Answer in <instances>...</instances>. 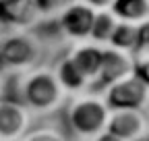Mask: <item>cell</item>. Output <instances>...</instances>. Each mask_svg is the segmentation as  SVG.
<instances>
[{"mask_svg":"<svg viewBox=\"0 0 149 141\" xmlns=\"http://www.w3.org/2000/svg\"><path fill=\"white\" fill-rule=\"evenodd\" d=\"M66 91L60 85L54 68L33 66L31 70L21 73L19 79V102H23L33 116L52 114L66 100Z\"/></svg>","mask_w":149,"mask_h":141,"instance_id":"6da1fadb","label":"cell"},{"mask_svg":"<svg viewBox=\"0 0 149 141\" xmlns=\"http://www.w3.org/2000/svg\"><path fill=\"white\" fill-rule=\"evenodd\" d=\"M112 108L108 106L106 98L97 91H85L72 96L66 106V125L70 133L79 139L91 141L95 135L108 129Z\"/></svg>","mask_w":149,"mask_h":141,"instance_id":"7a4b0ae2","label":"cell"},{"mask_svg":"<svg viewBox=\"0 0 149 141\" xmlns=\"http://www.w3.org/2000/svg\"><path fill=\"white\" fill-rule=\"evenodd\" d=\"M42 58V42L33 31L15 29L0 38V64L4 70L25 73L31 70Z\"/></svg>","mask_w":149,"mask_h":141,"instance_id":"3957f363","label":"cell"},{"mask_svg":"<svg viewBox=\"0 0 149 141\" xmlns=\"http://www.w3.org/2000/svg\"><path fill=\"white\" fill-rule=\"evenodd\" d=\"M95 8L89 6L85 0H70L56 15V23L64 38L72 42H87L91 40V29L95 21Z\"/></svg>","mask_w":149,"mask_h":141,"instance_id":"277c9868","label":"cell"},{"mask_svg":"<svg viewBox=\"0 0 149 141\" xmlns=\"http://www.w3.org/2000/svg\"><path fill=\"white\" fill-rule=\"evenodd\" d=\"M102 96L106 98L112 110H120V108L145 110L149 106V85L141 77H137V73H133L106 87Z\"/></svg>","mask_w":149,"mask_h":141,"instance_id":"5b68a950","label":"cell"},{"mask_svg":"<svg viewBox=\"0 0 149 141\" xmlns=\"http://www.w3.org/2000/svg\"><path fill=\"white\" fill-rule=\"evenodd\" d=\"M31 110L23 102L0 98V141H19L31 131Z\"/></svg>","mask_w":149,"mask_h":141,"instance_id":"8992f818","label":"cell"},{"mask_svg":"<svg viewBox=\"0 0 149 141\" xmlns=\"http://www.w3.org/2000/svg\"><path fill=\"white\" fill-rule=\"evenodd\" d=\"M135 60L137 56L133 52H124V50H116V48H104V64L100 70L97 81L93 83V87H97L100 94L110 87L112 83H116L118 79H124L128 75L135 73Z\"/></svg>","mask_w":149,"mask_h":141,"instance_id":"52a82bcc","label":"cell"},{"mask_svg":"<svg viewBox=\"0 0 149 141\" xmlns=\"http://www.w3.org/2000/svg\"><path fill=\"white\" fill-rule=\"evenodd\" d=\"M35 0H0V21L10 29L29 31L42 21Z\"/></svg>","mask_w":149,"mask_h":141,"instance_id":"ba28073f","label":"cell"},{"mask_svg":"<svg viewBox=\"0 0 149 141\" xmlns=\"http://www.w3.org/2000/svg\"><path fill=\"white\" fill-rule=\"evenodd\" d=\"M147 129H149V118L145 110H135V108L112 110L108 120V131L126 141H139Z\"/></svg>","mask_w":149,"mask_h":141,"instance_id":"9c48e42d","label":"cell"},{"mask_svg":"<svg viewBox=\"0 0 149 141\" xmlns=\"http://www.w3.org/2000/svg\"><path fill=\"white\" fill-rule=\"evenodd\" d=\"M104 48L106 46H100L95 42L87 40V42H74V46L68 50V56L87 75V79L91 81V87L97 81L102 64H104Z\"/></svg>","mask_w":149,"mask_h":141,"instance_id":"30bf717a","label":"cell"},{"mask_svg":"<svg viewBox=\"0 0 149 141\" xmlns=\"http://www.w3.org/2000/svg\"><path fill=\"white\" fill-rule=\"evenodd\" d=\"M52 68H54V73H56V77H58L60 85L64 87V91L68 96H79V94L89 91L91 81L87 79V75L83 73V70L77 66V62L68 56V52L62 58L56 60V64Z\"/></svg>","mask_w":149,"mask_h":141,"instance_id":"8fae6325","label":"cell"},{"mask_svg":"<svg viewBox=\"0 0 149 141\" xmlns=\"http://www.w3.org/2000/svg\"><path fill=\"white\" fill-rule=\"evenodd\" d=\"M120 21L141 25L149 21V0H116L112 6Z\"/></svg>","mask_w":149,"mask_h":141,"instance_id":"7c38bea8","label":"cell"},{"mask_svg":"<svg viewBox=\"0 0 149 141\" xmlns=\"http://www.w3.org/2000/svg\"><path fill=\"white\" fill-rule=\"evenodd\" d=\"M118 23H120V19L114 15L112 8L97 10L95 21H93V29H91V42H95L100 46H108L114 31H116V27H118Z\"/></svg>","mask_w":149,"mask_h":141,"instance_id":"4fadbf2b","label":"cell"},{"mask_svg":"<svg viewBox=\"0 0 149 141\" xmlns=\"http://www.w3.org/2000/svg\"><path fill=\"white\" fill-rule=\"evenodd\" d=\"M137 35H139V25L120 21L108 46L116 48V50H124V52H133L135 54L137 52Z\"/></svg>","mask_w":149,"mask_h":141,"instance_id":"5bb4252c","label":"cell"},{"mask_svg":"<svg viewBox=\"0 0 149 141\" xmlns=\"http://www.w3.org/2000/svg\"><path fill=\"white\" fill-rule=\"evenodd\" d=\"M19 141H68L66 135L58 129L42 127V129H31L27 135H23Z\"/></svg>","mask_w":149,"mask_h":141,"instance_id":"9a60e30c","label":"cell"},{"mask_svg":"<svg viewBox=\"0 0 149 141\" xmlns=\"http://www.w3.org/2000/svg\"><path fill=\"white\" fill-rule=\"evenodd\" d=\"M149 54V21L139 25V35H137V52L135 56Z\"/></svg>","mask_w":149,"mask_h":141,"instance_id":"2e32d148","label":"cell"},{"mask_svg":"<svg viewBox=\"0 0 149 141\" xmlns=\"http://www.w3.org/2000/svg\"><path fill=\"white\" fill-rule=\"evenodd\" d=\"M35 4L44 17H48V15H58L66 4V0H35Z\"/></svg>","mask_w":149,"mask_h":141,"instance_id":"e0dca14e","label":"cell"},{"mask_svg":"<svg viewBox=\"0 0 149 141\" xmlns=\"http://www.w3.org/2000/svg\"><path fill=\"white\" fill-rule=\"evenodd\" d=\"M135 73H137V77H141L149 85V54L137 56V60H135Z\"/></svg>","mask_w":149,"mask_h":141,"instance_id":"ac0fdd59","label":"cell"},{"mask_svg":"<svg viewBox=\"0 0 149 141\" xmlns=\"http://www.w3.org/2000/svg\"><path fill=\"white\" fill-rule=\"evenodd\" d=\"M89 6H93L95 10H106V8H112L116 0H85Z\"/></svg>","mask_w":149,"mask_h":141,"instance_id":"d6986e66","label":"cell"},{"mask_svg":"<svg viewBox=\"0 0 149 141\" xmlns=\"http://www.w3.org/2000/svg\"><path fill=\"white\" fill-rule=\"evenodd\" d=\"M91 141H126V139H122V137H118V135H114V133H110V131L106 129V131H102L100 135H95Z\"/></svg>","mask_w":149,"mask_h":141,"instance_id":"ffe728a7","label":"cell"},{"mask_svg":"<svg viewBox=\"0 0 149 141\" xmlns=\"http://www.w3.org/2000/svg\"><path fill=\"white\" fill-rule=\"evenodd\" d=\"M2 81H4V66L0 64V85H2Z\"/></svg>","mask_w":149,"mask_h":141,"instance_id":"44dd1931","label":"cell"},{"mask_svg":"<svg viewBox=\"0 0 149 141\" xmlns=\"http://www.w3.org/2000/svg\"><path fill=\"white\" fill-rule=\"evenodd\" d=\"M139 141H149V129H147V131H145V135H143V137H141V139H139Z\"/></svg>","mask_w":149,"mask_h":141,"instance_id":"7402d4cb","label":"cell"},{"mask_svg":"<svg viewBox=\"0 0 149 141\" xmlns=\"http://www.w3.org/2000/svg\"><path fill=\"white\" fill-rule=\"evenodd\" d=\"M4 29H6V25H4L2 21H0V35H2V31H4Z\"/></svg>","mask_w":149,"mask_h":141,"instance_id":"603a6c76","label":"cell"}]
</instances>
